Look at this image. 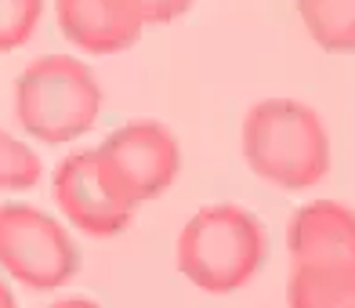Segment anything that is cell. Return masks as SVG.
<instances>
[{
    "mask_svg": "<svg viewBox=\"0 0 355 308\" xmlns=\"http://www.w3.org/2000/svg\"><path fill=\"white\" fill-rule=\"evenodd\" d=\"M239 145L250 171L276 189H312L330 174V135L319 112L297 99H265L250 105Z\"/></svg>",
    "mask_w": 355,
    "mask_h": 308,
    "instance_id": "6da1fadb",
    "label": "cell"
},
{
    "mask_svg": "<svg viewBox=\"0 0 355 308\" xmlns=\"http://www.w3.org/2000/svg\"><path fill=\"white\" fill-rule=\"evenodd\" d=\"M268 236L250 210L236 203H211L196 210L178 232L174 262L189 283L207 294H232L261 272Z\"/></svg>",
    "mask_w": 355,
    "mask_h": 308,
    "instance_id": "7a4b0ae2",
    "label": "cell"
},
{
    "mask_svg": "<svg viewBox=\"0 0 355 308\" xmlns=\"http://www.w3.org/2000/svg\"><path fill=\"white\" fill-rule=\"evenodd\" d=\"M102 112V87L80 58L44 55L15 80V120L44 145H66L87 135Z\"/></svg>",
    "mask_w": 355,
    "mask_h": 308,
    "instance_id": "3957f363",
    "label": "cell"
},
{
    "mask_svg": "<svg viewBox=\"0 0 355 308\" xmlns=\"http://www.w3.org/2000/svg\"><path fill=\"white\" fill-rule=\"evenodd\" d=\"M0 268L29 290H58L80 272V247L29 203H0Z\"/></svg>",
    "mask_w": 355,
    "mask_h": 308,
    "instance_id": "277c9868",
    "label": "cell"
},
{
    "mask_svg": "<svg viewBox=\"0 0 355 308\" xmlns=\"http://www.w3.org/2000/svg\"><path fill=\"white\" fill-rule=\"evenodd\" d=\"M94 153L102 156V164L116 178V185L123 189L135 210L164 196L182 171L178 138L156 120H131L116 127Z\"/></svg>",
    "mask_w": 355,
    "mask_h": 308,
    "instance_id": "5b68a950",
    "label": "cell"
},
{
    "mask_svg": "<svg viewBox=\"0 0 355 308\" xmlns=\"http://www.w3.org/2000/svg\"><path fill=\"white\" fill-rule=\"evenodd\" d=\"M55 203L66 214L73 229L87 232L91 239H112L120 236L135 218L131 200L123 196V189L116 185V178L109 174L102 164V156L73 153L55 167Z\"/></svg>",
    "mask_w": 355,
    "mask_h": 308,
    "instance_id": "8992f818",
    "label": "cell"
},
{
    "mask_svg": "<svg viewBox=\"0 0 355 308\" xmlns=\"http://www.w3.org/2000/svg\"><path fill=\"white\" fill-rule=\"evenodd\" d=\"M55 19L62 37L87 55H116L145 29L135 0H55Z\"/></svg>",
    "mask_w": 355,
    "mask_h": 308,
    "instance_id": "52a82bcc",
    "label": "cell"
},
{
    "mask_svg": "<svg viewBox=\"0 0 355 308\" xmlns=\"http://www.w3.org/2000/svg\"><path fill=\"white\" fill-rule=\"evenodd\" d=\"M286 247L294 262L355 265V210L337 200H315L286 221Z\"/></svg>",
    "mask_w": 355,
    "mask_h": 308,
    "instance_id": "ba28073f",
    "label": "cell"
},
{
    "mask_svg": "<svg viewBox=\"0 0 355 308\" xmlns=\"http://www.w3.org/2000/svg\"><path fill=\"white\" fill-rule=\"evenodd\" d=\"M290 308H355V265L294 262L286 280Z\"/></svg>",
    "mask_w": 355,
    "mask_h": 308,
    "instance_id": "9c48e42d",
    "label": "cell"
},
{
    "mask_svg": "<svg viewBox=\"0 0 355 308\" xmlns=\"http://www.w3.org/2000/svg\"><path fill=\"white\" fill-rule=\"evenodd\" d=\"M309 37L330 55H355V0H297Z\"/></svg>",
    "mask_w": 355,
    "mask_h": 308,
    "instance_id": "30bf717a",
    "label": "cell"
},
{
    "mask_svg": "<svg viewBox=\"0 0 355 308\" xmlns=\"http://www.w3.org/2000/svg\"><path fill=\"white\" fill-rule=\"evenodd\" d=\"M40 174H44L40 156L19 138H11L8 131H0V189L26 192L40 182Z\"/></svg>",
    "mask_w": 355,
    "mask_h": 308,
    "instance_id": "8fae6325",
    "label": "cell"
},
{
    "mask_svg": "<svg viewBox=\"0 0 355 308\" xmlns=\"http://www.w3.org/2000/svg\"><path fill=\"white\" fill-rule=\"evenodd\" d=\"M44 19V0H0V55L33 40Z\"/></svg>",
    "mask_w": 355,
    "mask_h": 308,
    "instance_id": "7c38bea8",
    "label": "cell"
},
{
    "mask_svg": "<svg viewBox=\"0 0 355 308\" xmlns=\"http://www.w3.org/2000/svg\"><path fill=\"white\" fill-rule=\"evenodd\" d=\"M145 26H164V22H174L178 15H185L192 8V0H135Z\"/></svg>",
    "mask_w": 355,
    "mask_h": 308,
    "instance_id": "4fadbf2b",
    "label": "cell"
},
{
    "mask_svg": "<svg viewBox=\"0 0 355 308\" xmlns=\"http://www.w3.org/2000/svg\"><path fill=\"white\" fill-rule=\"evenodd\" d=\"M47 308H102V305H94L91 298H66V301H55Z\"/></svg>",
    "mask_w": 355,
    "mask_h": 308,
    "instance_id": "5bb4252c",
    "label": "cell"
},
{
    "mask_svg": "<svg viewBox=\"0 0 355 308\" xmlns=\"http://www.w3.org/2000/svg\"><path fill=\"white\" fill-rule=\"evenodd\" d=\"M0 308H19V301H15V294L8 290L4 280H0Z\"/></svg>",
    "mask_w": 355,
    "mask_h": 308,
    "instance_id": "9a60e30c",
    "label": "cell"
}]
</instances>
